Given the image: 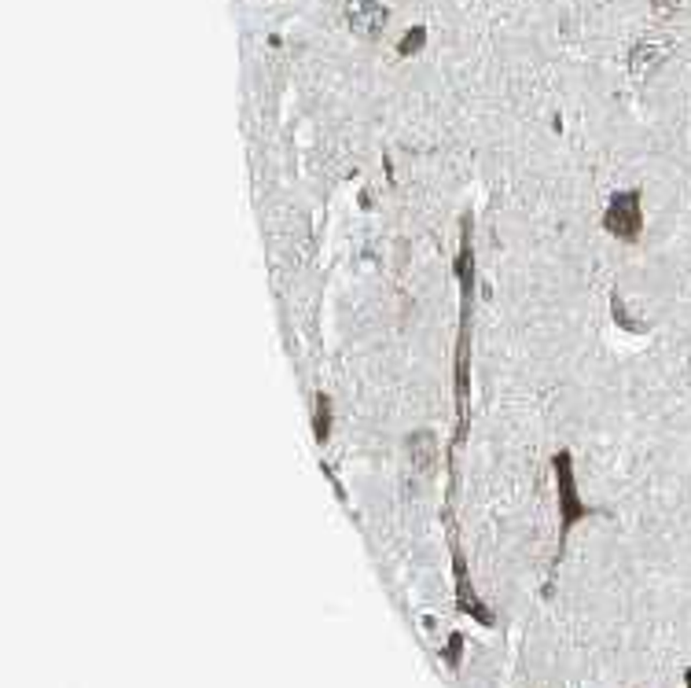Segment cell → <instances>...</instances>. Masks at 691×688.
<instances>
[{
  "label": "cell",
  "mask_w": 691,
  "mask_h": 688,
  "mask_svg": "<svg viewBox=\"0 0 691 688\" xmlns=\"http://www.w3.org/2000/svg\"><path fill=\"white\" fill-rule=\"evenodd\" d=\"M405 453H408V464L415 475H431L438 472V457H441V442L431 427H419L405 438Z\"/></svg>",
  "instance_id": "cell-4"
},
{
  "label": "cell",
  "mask_w": 691,
  "mask_h": 688,
  "mask_svg": "<svg viewBox=\"0 0 691 688\" xmlns=\"http://www.w3.org/2000/svg\"><path fill=\"white\" fill-rule=\"evenodd\" d=\"M453 575H456V604H460V611H463V615H471V619H478L482 626H493V615H489L485 604L475 597V589H471V575H467V567H463V556H460L456 542H453Z\"/></svg>",
  "instance_id": "cell-5"
},
{
  "label": "cell",
  "mask_w": 691,
  "mask_h": 688,
  "mask_svg": "<svg viewBox=\"0 0 691 688\" xmlns=\"http://www.w3.org/2000/svg\"><path fill=\"white\" fill-rule=\"evenodd\" d=\"M684 684H687V688H691V670H687V674H684Z\"/></svg>",
  "instance_id": "cell-12"
},
{
  "label": "cell",
  "mask_w": 691,
  "mask_h": 688,
  "mask_svg": "<svg viewBox=\"0 0 691 688\" xmlns=\"http://www.w3.org/2000/svg\"><path fill=\"white\" fill-rule=\"evenodd\" d=\"M423 44H427V27H412V30L398 41V56H415V52H423Z\"/></svg>",
  "instance_id": "cell-9"
},
{
  "label": "cell",
  "mask_w": 691,
  "mask_h": 688,
  "mask_svg": "<svg viewBox=\"0 0 691 688\" xmlns=\"http://www.w3.org/2000/svg\"><path fill=\"white\" fill-rule=\"evenodd\" d=\"M677 8H680V0H651V12H655V15H662V19H665V15H673Z\"/></svg>",
  "instance_id": "cell-11"
},
{
  "label": "cell",
  "mask_w": 691,
  "mask_h": 688,
  "mask_svg": "<svg viewBox=\"0 0 691 688\" xmlns=\"http://www.w3.org/2000/svg\"><path fill=\"white\" fill-rule=\"evenodd\" d=\"M670 56V44H658V41H636L629 48V74L633 78H648L651 70H658Z\"/></svg>",
  "instance_id": "cell-6"
},
{
  "label": "cell",
  "mask_w": 691,
  "mask_h": 688,
  "mask_svg": "<svg viewBox=\"0 0 691 688\" xmlns=\"http://www.w3.org/2000/svg\"><path fill=\"white\" fill-rule=\"evenodd\" d=\"M331 427H335L331 398L328 395H316L313 398V434H316V442H328L331 438Z\"/></svg>",
  "instance_id": "cell-7"
},
{
  "label": "cell",
  "mask_w": 691,
  "mask_h": 688,
  "mask_svg": "<svg viewBox=\"0 0 691 688\" xmlns=\"http://www.w3.org/2000/svg\"><path fill=\"white\" fill-rule=\"evenodd\" d=\"M603 232H610L622 243H636L644 236V195H640V188H625V192L610 195L607 210H603Z\"/></svg>",
  "instance_id": "cell-2"
},
{
  "label": "cell",
  "mask_w": 691,
  "mask_h": 688,
  "mask_svg": "<svg viewBox=\"0 0 691 688\" xmlns=\"http://www.w3.org/2000/svg\"><path fill=\"white\" fill-rule=\"evenodd\" d=\"M386 22H390V8L383 0H353L350 12H346V27L361 41H379Z\"/></svg>",
  "instance_id": "cell-3"
},
{
  "label": "cell",
  "mask_w": 691,
  "mask_h": 688,
  "mask_svg": "<svg viewBox=\"0 0 691 688\" xmlns=\"http://www.w3.org/2000/svg\"><path fill=\"white\" fill-rule=\"evenodd\" d=\"M552 475H555V515H559V552H555V559H559L563 549H566V537H571V530H574L581 520H588L592 508H588V504L581 501V494H578L574 460H571V453H566V450H559V453L552 457Z\"/></svg>",
  "instance_id": "cell-1"
},
{
  "label": "cell",
  "mask_w": 691,
  "mask_h": 688,
  "mask_svg": "<svg viewBox=\"0 0 691 688\" xmlns=\"http://www.w3.org/2000/svg\"><path fill=\"white\" fill-rule=\"evenodd\" d=\"M441 655H446V662H449L453 670H460V659H463V633H449V648L441 652Z\"/></svg>",
  "instance_id": "cell-10"
},
{
  "label": "cell",
  "mask_w": 691,
  "mask_h": 688,
  "mask_svg": "<svg viewBox=\"0 0 691 688\" xmlns=\"http://www.w3.org/2000/svg\"><path fill=\"white\" fill-rule=\"evenodd\" d=\"M610 313H614V324H618V328H625V332H633V335H644V332H648L644 321H633V317H629V309H625V302H622V294H610Z\"/></svg>",
  "instance_id": "cell-8"
}]
</instances>
